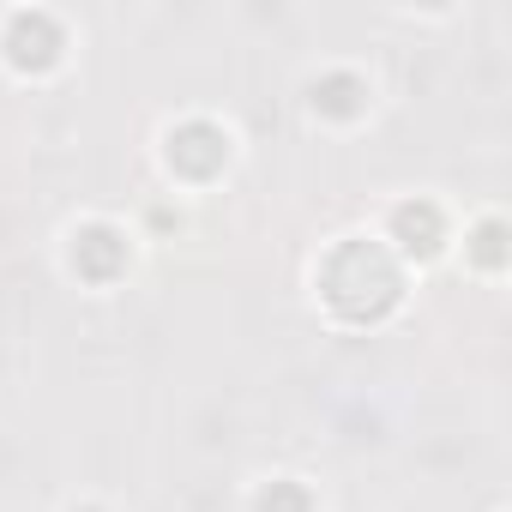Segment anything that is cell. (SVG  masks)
Listing matches in <instances>:
<instances>
[{"label": "cell", "instance_id": "1", "mask_svg": "<svg viewBox=\"0 0 512 512\" xmlns=\"http://www.w3.org/2000/svg\"><path fill=\"white\" fill-rule=\"evenodd\" d=\"M320 296H326V308H332L338 320L374 326V320H386V314L398 308V296H404V266H398V253H392L386 241L350 235V241H338V247L326 253V266H320Z\"/></svg>", "mask_w": 512, "mask_h": 512}, {"label": "cell", "instance_id": "2", "mask_svg": "<svg viewBox=\"0 0 512 512\" xmlns=\"http://www.w3.org/2000/svg\"><path fill=\"white\" fill-rule=\"evenodd\" d=\"M61 49H67V31H61V19L55 13H13L7 19V61L19 67V73H49L55 61H61Z\"/></svg>", "mask_w": 512, "mask_h": 512}, {"label": "cell", "instance_id": "3", "mask_svg": "<svg viewBox=\"0 0 512 512\" xmlns=\"http://www.w3.org/2000/svg\"><path fill=\"white\" fill-rule=\"evenodd\" d=\"M223 163H229V133L217 121H181L169 133V169L175 175L211 181V175H223Z\"/></svg>", "mask_w": 512, "mask_h": 512}, {"label": "cell", "instance_id": "4", "mask_svg": "<svg viewBox=\"0 0 512 512\" xmlns=\"http://www.w3.org/2000/svg\"><path fill=\"white\" fill-rule=\"evenodd\" d=\"M127 260H133V247H127V235L115 223H85L73 235V272L85 284H115L127 272Z\"/></svg>", "mask_w": 512, "mask_h": 512}, {"label": "cell", "instance_id": "5", "mask_svg": "<svg viewBox=\"0 0 512 512\" xmlns=\"http://www.w3.org/2000/svg\"><path fill=\"white\" fill-rule=\"evenodd\" d=\"M392 247L404 253V260H434V253L446 247V211L434 199H410L392 211Z\"/></svg>", "mask_w": 512, "mask_h": 512}, {"label": "cell", "instance_id": "6", "mask_svg": "<svg viewBox=\"0 0 512 512\" xmlns=\"http://www.w3.org/2000/svg\"><path fill=\"white\" fill-rule=\"evenodd\" d=\"M314 109L332 121H356L368 109V85L356 73H326V79H314Z\"/></svg>", "mask_w": 512, "mask_h": 512}, {"label": "cell", "instance_id": "7", "mask_svg": "<svg viewBox=\"0 0 512 512\" xmlns=\"http://www.w3.org/2000/svg\"><path fill=\"white\" fill-rule=\"evenodd\" d=\"M253 512H314V494H308L302 482L278 476V482H266V488H260V500H253Z\"/></svg>", "mask_w": 512, "mask_h": 512}, {"label": "cell", "instance_id": "8", "mask_svg": "<svg viewBox=\"0 0 512 512\" xmlns=\"http://www.w3.org/2000/svg\"><path fill=\"white\" fill-rule=\"evenodd\" d=\"M470 253H476V260L488 266V272H500V260H506V229L488 217L482 229H476V241H470Z\"/></svg>", "mask_w": 512, "mask_h": 512}]
</instances>
